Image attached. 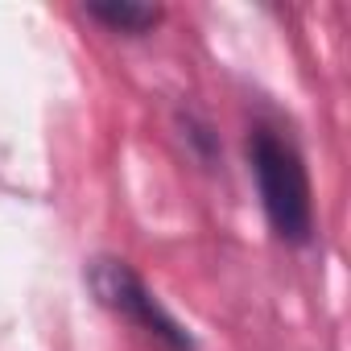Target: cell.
Wrapping results in <instances>:
<instances>
[{"instance_id": "cell-3", "label": "cell", "mask_w": 351, "mask_h": 351, "mask_svg": "<svg viewBox=\"0 0 351 351\" xmlns=\"http://www.w3.org/2000/svg\"><path fill=\"white\" fill-rule=\"evenodd\" d=\"M83 17L95 21L104 34H116V38H149L165 21V9L141 5V0H87Z\"/></svg>"}, {"instance_id": "cell-2", "label": "cell", "mask_w": 351, "mask_h": 351, "mask_svg": "<svg viewBox=\"0 0 351 351\" xmlns=\"http://www.w3.org/2000/svg\"><path fill=\"white\" fill-rule=\"evenodd\" d=\"M83 281H87V289L95 293V302L108 314H116L120 322H128L136 335H145L161 351H199L195 330L153 293V285L124 256H112V252L91 256L83 265Z\"/></svg>"}, {"instance_id": "cell-1", "label": "cell", "mask_w": 351, "mask_h": 351, "mask_svg": "<svg viewBox=\"0 0 351 351\" xmlns=\"http://www.w3.org/2000/svg\"><path fill=\"white\" fill-rule=\"evenodd\" d=\"M244 157L256 182L261 215L285 248L314 244V186L302 145L269 116H256L244 132Z\"/></svg>"}, {"instance_id": "cell-4", "label": "cell", "mask_w": 351, "mask_h": 351, "mask_svg": "<svg viewBox=\"0 0 351 351\" xmlns=\"http://www.w3.org/2000/svg\"><path fill=\"white\" fill-rule=\"evenodd\" d=\"M173 136H178L182 153L203 169V173H215L223 169V141L211 124V116L195 104H178L173 108Z\"/></svg>"}]
</instances>
